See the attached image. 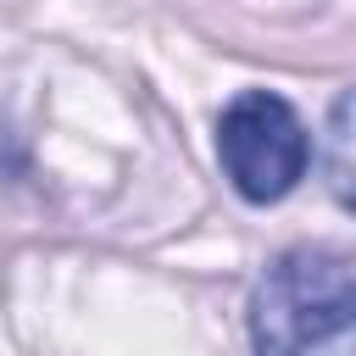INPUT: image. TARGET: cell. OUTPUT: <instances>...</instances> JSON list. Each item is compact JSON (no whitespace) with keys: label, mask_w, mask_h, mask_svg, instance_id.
Returning a JSON list of instances; mask_svg holds the SVG:
<instances>
[{"label":"cell","mask_w":356,"mask_h":356,"mask_svg":"<svg viewBox=\"0 0 356 356\" xmlns=\"http://www.w3.org/2000/svg\"><path fill=\"white\" fill-rule=\"evenodd\" d=\"M317 167H323L328 195H334L345 211H356V89H345V95L328 106L323 145H317Z\"/></svg>","instance_id":"cell-3"},{"label":"cell","mask_w":356,"mask_h":356,"mask_svg":"<svg viewBox=\"0 0 356 356\" xmlns=\"http://www.w3.org/2000/svg\"><path fill=\"white\" fill-rule=\"evenodd\" d=\"M217 161H222V178L250 206H273L306 178L312 134L284 95L245 89L217 117Z\"/></svg>","instance_id":"cell-2"},{"label":"cell","mask_w":356,"mask_h":356,"mask_svg":"<svg viewBox=\"0 0 356 356\" xmlns=\"http://www.w3.org/2000/svg\"><path fill=\"white\" fill-rule=\"evenodd\" d=\"M256 356H356V256L339 245H289L250 295Z\"/></svg>","instance_id":"cell-1"}]
</instances>
